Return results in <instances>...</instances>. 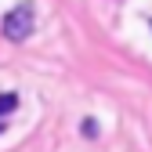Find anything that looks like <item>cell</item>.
Segmentation results:
<instances>
[{"mask_svg": "<svg viewBox=\"0 0 152 152\" xmlns=\"http://www.w3.org/2000/svg\"><path fill=\"white\" fill-rule=\"evenodd\" d=\"M33 26H36V15H33V4H18V7H11V11L4 15V22H0V33H4L7 40L22 44L26 36L33 33Z\"/></svg>", "mask_w": 152, "mask_h": 152, "instance_id": "6da1fadb", "label": "cell"}, {"mask_svg": "<svg viewBox=\"0 0 152 152\" xmlns=\"http://www.w3.org/2000/svg\"><path fill=\"white\" fill-rule=\"evenodd\" d=\"M15 105H18V94H0V120L7 112H15Z\"/></svg>", "mask_w": 152, "mask_h": 152, "instance_id": "7a4b0ae2", "label": "cell"}, {"mask_svg": "<svg viewBox=\"0 0 152 152\" xmlns=\"http://www.w3.org/2000/svg\"><path fill=\"white\" fill-rule=\"evenodd\" d=\"M83 134H87V138H94V134H98V123L87 120V123H83Z\"/></svg>", "mask_w": 152, "mask_h": 152, "instance_id": "3957f363", "label": "cell"}]
</instances>
